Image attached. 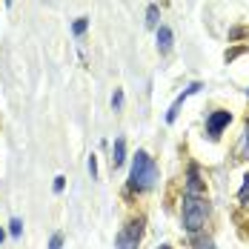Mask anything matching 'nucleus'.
Here are the masks:
<instances>
[{"mask_svg":"<svg viewBox=\"0 0 249 249\" xmlns=\"http://www.w3.org/2000/svg\"><path fill=\"white\" fill-rule=\"evenodd\" d=\"M124 160H126V141L124 138H118L115 146H112V169H118Z\"/></svg>","mask_w":249,"mask_h":249,"instance_id":"7","label":"nucleus"},{"mask_svg":"<svg viewBox=\"0 0 249 249\" xmlns=\"http://www.w3.org/2000/svg\"><path fill=\"white\" fill-rule=\"evenodd\" d=\"M63 189H66V178L57 175V178H54V192H63Z\"/></svg>","mask_w":249,"mask_h":249,"instance_id":"17","label":"nucleus"},{"mask_svg":"<svg viewBox=\"0 0 249 249\" xmlns=\"http://www.w3.org/2000/svg\"><path fill=\"white\" fill-rule=\"evenodd\" d=\"M244 152L249 155V121H247V135H244Z\"/></svg>","mask_w":249,"mask_h":249,"instance_id":"19","label":"nucleus"},{"mask_svg":"<svg viewBox=\"0 0 249 249\" xmlns=\"http://www.w3.org/2000/svg\"><path fill=\"white\" fill-rule=\"evenodd\" d=\"M3 241H6V232H3V229H0V244H3Z\"/></svg>","mask_w":249,"mask_h":249,"instance_id":"20","label":"nucleus"},{"mask_svg":"<svg viewBox=\"0 0 249 249\" xmlns=\"http://www.w3.org/2000/svg\"><path fill=\"white\" fill-rule=\"evenodd\" d=\"M238 200H241V203H249V175L244 178V186H241V192H238Z\"/></svg>","mask_w":249,"mask_h":249,"instance_id":"12","label":"nucleus"},{"mask_svg":"<svg viewBox=\"0 0 249 249\" xmlns=\"http://www.w3.org/2000/svg\"><path fill=\"white\" fill-rule=\"evenodd\" d=\"M9 232H12L15 238H20V232H23V221H20V218H12V221H9Z\"/></svg>","mask_w":249,"mask_h":249,"instance_id":"11","label":"nucleus"},{"mask_svg":"<svg viewBox=\"0 0 249 249\" xmlns=\"http://www.w3.org/2000/svg\"><path fill=\"white\" fill-rule=\"evenodd\" d=\"M241 52H244V46H241V49H229V52L224 54V57H226V63H229V60H235V57H238Z\"/></svg>","mask_w":249,"mask_h":249,"instance_id":"18","label":"nucleus"},{"mask_svg":"<svg viewBox=\"0 0 249 249\" xmlns=\"http://www.w3.org/2000/svg\"><path fill=\"white\" fill-rule=\"evenodd\" d=\"M158 249H172V247H166V244H163V247H158Z\"/></svg>","mask_w":249,"mask_h":249,"instance_id":"21","label":"nucleus"},{"mask_svg":"<svg viewBox=\"0 0 249 249\" xmlns=\"http://www.w3.org/2000/svg\"><path fill=\"white\" fill-rule=\"evenodd\" d=\"M200 89H203V83H198V80H195L192 86H186V89H183V95H178V98H175V103L169 106V112H166V124H175V121H178V112H180L183 100L192 98V95H195V92H200Z\"/></svg>","mask_w":249,"mask_h":249,"instance_id":"6","label":"nucleus"},{"mask_svg":"<svg viewBox=\"0 0 249 249\" xmlns=\"http://www.w3.org/2000/svg\"><path fill=\"white\" fill-rule=\"evenodd\" d=\"M229 121H232V112H226V109L212 112V115L206 118V135H209L212 141H218V138L224 135V129L229 126Z\"/></svg>","mask_w":249,"mask_h":249,"instance_id":"4","label":"nucleus"},{"mask_svg":"<svg viewBox=\"0 0 249 249\" xmlns=\"http://www.w3.org/2000/svg\"><path fill=\"white\" fill-rule=\"evenodd\" d=\"M63 247V235L57 232V235H52V241H49V249H60Z\"/></svg>","mask_w":249,"mask_h":249,"instance_id":"15","label":"nucleus"},{"mask_svg":"<svg viewBox=\"0 0 249 249\" xmlns=\"http://www.w3.org/2000/svg\"><path fill=\"white\" fill-rule=\"evenodd\" d=\"M143 218H132L126 226H121V232L115 235V249H138V244L143 241Z\"/></svg>","mask_w":249,"mask_h":249,"instance_id":"3","label":"nucleus"},{"mask_svg":"<svg viewBox=\"0 0 249 249\" xmlns=\"http://www.w3.org/2000/svg\"><path fill=\"white\" fill-rule=\"evenodd\" d=\"M89 175H92V180L98 178V158H95V155L89 158Z\"/></svg>","mask_w":249,"mask_h":249,"instance_id":"16","label":"nucleus"},{"mask_svg":"<svg viewBox=\"0 0 249 249\" xmlns=\"http://www.w3.org/2000/svg\"><path fill=\"white\" fill-rule=\"evenodd\" d=\"M158 49L160 52L172 49V29L169 26H158Z\"/></svg>","mask_w":249,"mask_h":249,"instance_id":"8","label":"nucleus"},{"mask_svg":"<svg viewBox=\"0 0 249 249\" xmlns=\"http://www.w3.org/2000/svg\"><path fill=\"white\" fill-rule=\"evenodd\" d=\"M195 249H215V241L212 238H198L195 241Z\"/></svg>","mask_w":249,"mask_h":249,"instance_id":"14","label":"nucleus"},{"mask_svg":"<svg viewBox=\"0 0 249 249\" xmlns=\"http://www.w3.org/2000/svg\"><path fill=\"white\" fill-rule=\"evenodd\" d=\"M206 218H209V200L206 195H186L183 200V209H180V221H183V229L189 235H198L200 229L206 226Z\"/></svg>","mask_w":249,"mask_h":249,"instance_id":"2","label":"nucleus"},{"mask_svg":"<svg viewBox=\"0 0 249 249\" xmlns=\"http://www.w3.org/2000/svg\"><path fill=\"white\" fill-rule=\"evenodd\" d=\"M146 26H149V29H158V26H160V9H158L155 3L146 9Z\"/></svg>","mask_w":249,"mask_h":249,"instance_id":"9","label":"nucleus"},{"mask_svg":"<svg viewBox=\"0 0 249 249\" xmlns=\"http://www.w3.org/2000/svg\"><path fill=\"white\" fill-rule=\"evenodd\" d=\"M158 183V166L149 158V152L138 149L135 160H132V172H129V192H146Z\"/></svg>","mask_w":249,"mask_h":249,"instance_id":"1","label":"nucleus"},{"mask_svg":"<svg viewBox=\"0 0 249 249\" xmlns=\"http://www.w3.org/2000/svg\"><path fill=\"white\" fill-rule=\"evenodd\" d=\"M186 195H206V183H203V178H200V166L198 163H189V169H186Z\"/></svg>","mask_w":249,"mask_h":249,"instance_id":"5","label":"nucleus"},{"mask_svg":"<svg viewBox=\"0 0 249 249\" xmlns=\"http://www.w3.org/2000/svg\"><path fill=\"white\" fill-rule=\"evenodd\" d=\"M121 106H124V92H121V89H115V95H112V109L118 112Z\"/></svg>","mask_w":249,"mask_h":249,"instance_id":"13","label":"nucleus"},{"mask_svg":"<svg viewBox=\"0 0 249 249\" xmlns=\"http://www.w3.org/2000/svg\"><path fill=\"white\" fill-rule=\"evenodd\" d=\"M89 29V18H77L75 20V26H72V32H75V37H80L83 32Z\"/></svg>","mask_w":249,"mask_h":249,"instance_id":"10","label":"nucleus"},{"mask_svg":"<svg viewBox=\"0 0 249 249\" xmlns=\"http://www.w3.org/2000/svg\"><path fill=\"white\" fill-rule=\"evenodd\" d=\"M247 95H249V89H247Z\"/></svg>","mask_w":249,"mask_h":249,"instance_id":"22","label":"nucleus"}]
</instances>
